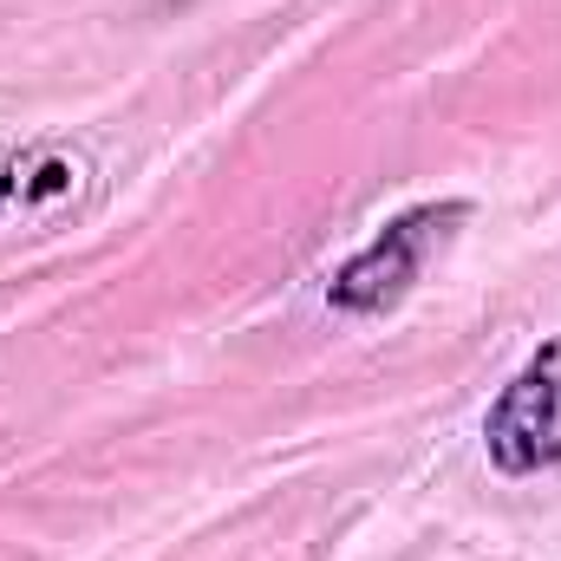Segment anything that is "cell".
Returning <instances> with one entry per match:
<instances>
[{
    "label": "cell",
    "instance_id": "obj_1",
    "mask_svg": "<svg viewBox=\"0 0 561 561\" xmlns=\"http://www.w3.org/2000/svg\"><path fill=\"white\" fill-rule=\"evenodd\" d=\"M463 216H470L463 203H419V209L392 216L340 275L327 280V300H333L340 313H386V307H399V300L419 287L431 249H444Z\"/></svg>",
    "mask_w": 561,
    "mask_h": 561
},
{
    "label": "cell",
    "instance_id": "obj_2",
    "mask_svg": "<svg viewBox=\"0 0 561 561\" xmlns=\"http://www.w3.org/2000/svg\"><path fill=\"white\" fill-rule=\"evenodd\" d=\"M483 444L503 477H536V470L561 463V340H549L503 386V399L483 419Z\"/></svg>",
    "mask_w": 561,
    "mask_h": 561
}]
</instances>
